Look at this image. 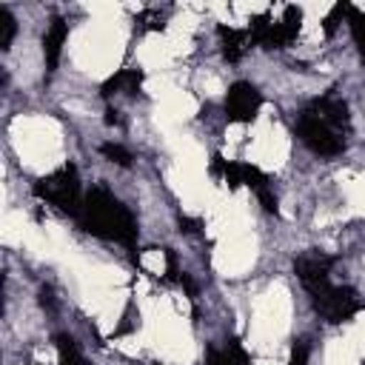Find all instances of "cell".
<instances>
[{"label":"cell","mask_w":365,"mask_h":365,"mask_svg":"<svg viewBox=\"0 0 365 365\" xmlns=\"http://www.w3.org/2000/svg\"><path fill=\"white\" fill-rule=\"evenodd\" d=\"M77 222L86 234H94L100 240H114L123 245H134L137 242V220L128 211V205H123L108 188L94 185L80 205Z\"/></svg>","instance_id":"6da1fadb"},{"label":"cell","mask_w":365,"mask_h":365,"mask_svg":"<svg viewBox=\"0 0 365 365\" xmlns=\"http://www.w3.org/2000/svg\"><path fill=\"white\" fill-rule=\"evenodd\" d=\"M34 197H40L43 202L54 205L57 211L63 214H71L77 217L80 214V205H83V194H80V177H77V168L68 163L46 177H40L34 182Z\"/></svg>","instance_id":"7a4b0ae2"},{"label":"cell","mask_w":365,"mask_h":365,"mask_svg":"<svg viewBox=\"0 0 365 365\" xmlns=\"http://www.w3.org/2000/svg\"><path fill=\"white\" fill-rule=\"evenodd\" d=\"M311 305L325 322L336 325V322L354 319L365 308V299H359L356 291L348 288V285H328V288H322L319 294L311 297Z\"/></svg>","instance_id":"3957f363"},{"label":"cell","mask_w":365,"mask_h":365,"mask_svg":"<svg viewBox=\"0 0 365 365\" xmlns=\"http://www.w3.org/2000/svg\"><path fill=\"white\" fill-rule=\"evenodd\" d=\"M297 134L299 140L314 151V154H322V157H336L345 151V137L331 128L322 117H317L311 108H305L297 120Z\"/></svg>","instance_id":"277c9868"},{"label":"cell","mask_w":365,"mask_h":365,"mask_svg":"<svg viewBox=\"0 0 365 365\" xmlns=\"http://www.w3.org/2000/svg\"><path fill=\"white\" fill-rule=\"evenodd\" d=\"M331 265H334V257H325V254H319V251H308V254H302V257L294 259V274L299 277L302 288L314 297V294H319L322 288L331 285V282H328Z\"/></svg>","instance_id":"5b68a950"},{"label":"cell","mask_w":365,"mask_h":365,"mask_svg":"<svg viewBox=\"0 0 365 365\" xmlns=\"http://www.w3.org/2000/svg\"><path fill=\"white\" fill-rule=\"evenodd\" d=\"M259 106H262V97H259L257 86H251L245 80H237L225 94V117H228V123H251L257 117Z\"/></svg>","instance_id":"8992f818"},{"label":"cell","mask_w":365,"mask_h":365,"mask_svg":"<svg viewBox=\"0 0 365 365\" xmlns=\"http://www.w3.org/2000/svg\"><path fill=\"white\" fill-rule=\"evenodd\" d=\"M308 108H311L317 117H322L331 128H336L339 134H345V131H348V125H351L348 106H345L339 97H319V100H314Z\"/></svg>","instance_id":"52a82bcc"},{"label":"cell","mask_w":365,"mask_h":365,"mask_svg":"<svg viewBox=\"0 0 365 365\" xmlns=\"http://www.w3.org/2000/svg\"><path fill=\"white\" fill-rule=\"evenodd\" d=\"M68 37V26L63 17H51L46 34H43V57H46V68L54 71L57 63H60V54H63V43Z\"/></svg>","instance_id":"ba28073f"},{"label":"cell","mask_w":365,"mask_h":365,"mask_svg":"<svg viewBox=\"0 0 365 365\" xmlns=\"http://www.w3.org/2000/svg\"><path fill=\"white\" fill-rule=\"evenodd\" d=\"M140 86H143V71H137V68H123V71L111 74V77L103 83L100 94H103V97H111V94H120V91H123V94H137Z\"/></svg>","instance_id":"9c48e42d"},{"label":"cell","mask_w":365,"mask_h":365,"mask_svg":"<svg viewBox=\"0 0 365 365\" xmlns=\"http://www.w3.org/2000/svg\"><path fill=\"white\" fill-rule=\"evenodd\" d=\"M217 34H220V40H222V57H225L228 63H237V60L245 54L248 34H245V31H237V29H228V26H220Z\"/></svg>","instance_id":"30bf717a"},{"label":"cell","mask_w":365,"mask_h":365,"mask_svg":"<svg viewBox=\"0 0 365 365\" xmlns=\"http://www.w3.org/2000/svg\"><path fill=\"white\" fill-rule=\"evenodd\" d=\"M54 345H57V362H60V365H83V356H80V351H77L74 336L57 334V336H54Z\"/></svg>","instance_id":"8fae6325"},{"label":"cell","mask_w":365,"mask_h":365,"mask_svg":"<svg viewBox=\"0 0 365 365\" xmlns=\"http://www.w3.org/2000/svg\"><path fill=\"white\" fill-rule=\"evenodd\" d=\"M348 26H351L354 43L359 46V51H362V60H365V11H356V9L351 6V11H348Z\"/></svg>","instance_id":"7c38bea8"},{"label":"cell","mask_w":365,"mask_h":365,"mask_svg":"<svg viewBox=\"0 0 365 365\" xmlns=\"http://www.w3.org/2000/svg\"><path fill=\"white\" fill-rule=\"evenodd\" d=\"M100 154H103L108 163H117V165H123V168L131 165V151L123 148L120 143H103V145H100Z\"/></svg>","instance_id":"4fadbf2b"},{"label":"cell","mask_w":365,"mask_h":365,"mask_svg":"<svg viewBox=\"0 0 365 365\" xmlns=\"http://www.w3.org/2000/svg\"><path fill=\"white\" fill-rule=\"evenodd\" d=\"M14 34H17V23H14L11 11L9 9H0V48H9L11 40H14Z\"/></svg>","instance_id":"5bb4252c"},{"label":"cell","mask_w":365,"mask_h":365,"mask_svg":"<svg viewBox=\"0 0 365 365\" xmlns=\"http://www.w3.org/2000/svg\"><path fill=\"white\" fill-rule=\"evenodd\" d=\"M348 11H351V6H348V3H336V6H334L328 14H325V20H322V29H325V34H328V37L336 31V26L342 23V17H345Z\"/></svg>","instance_id":"9a60e30c"},{"label":"cell","mask_w":365,"mask_h":365,"mask_svg":"<svg viewBox=\"0 0 365 365\" xmlns=\"http://www.w3.org/2000/svg\"><path fill=\"white\" fill-rule=\"evenodd\" d=\"M134 23H140V29H148V31H163V29H165L163 14H160V11H154V9H145L143 14H137V20H134Z\"/></svg>","instance_id":"2e32d148"},{"label":"cell","mask_w":365,"mask_h":365,"mask_svg":"<svg viewBox=\"0 0 365 365\" xmlns=\"http://www.w3.org/2000/svg\"><path fill=\"white\" fill-rule=\"evenodd\" d=\"M225 354H228L231 365H251V359H248V354H245V348L237 336H228V351Z\"/></svg>","instance_id":"e0dca14e"},{"label":"cell","mask_w":365,"mask_h":365,"mask_svg":"<svg viewBox=\"0 0 365 365\" xmlns=\"http://www.w3.org/2000/svg\"><path fill=\"white\" fill-rule=\"evenodd\" d=\"M288 365H308V345L299 339V342H294V348H291V362Z\"/></svg>","instance_id":"ac0fdd59"},{"label":"cell","mask_w":365,"mask_h":365,"mask_svg":"<svg viewBox=\"0 0 365 365\" xmlns=\"http://www.w3.org/2000/svg\"><path fill=\"white\" fill-rule=\"evenodd\" d=\"M177 225H180V231H185V234H197V231L202 228L200 220H191V217H185V214H177Z\"/></svg>","instance_id":"d6986e66"},{"label":"cell","mask_w":365,"mask_h":365,"mask_svg":"<svg viewBox=\"0 0 365 365\" xmlns=\"http://www.w3.org/2000/svg\"><path fill=\"white\" fill-rule=\"evenodd\" d=\"M205 365H231V359H228V354H222L220 348H208Z\"/></svg>","instance_id":"ffe728a7"},{"label":"cell","mask_w":365,"mask_h":365,"mask_svg":"<svg viewBox=\"0 0 365 365\" xmlns=\"http://www.w3.org/2000/svg\"><path fill=\"white\" fill-rule=\"evenodd\" d=\"M40 305H43V308H48V311H54V297H51V288H43V291H40Z\"/></svg>","instance_id":"44dd1931"},{"label":"cell","mask_w":365,"mask_h":365,"mask_svg":"<svg viewBox=\"0 0 365 365\" xmlns=\"http://www.w3.org/2000/svg\"><path fill=\"white\" fill-rule=\"evenodd\" d=\"M106 123H108V125H117V123H120V117H117L114 108H106Z\"/></svg>","instance_id":"7402d4cb"}]
</instances>
